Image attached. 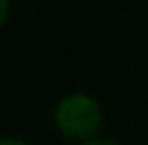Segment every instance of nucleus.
Listing matches in <instances>:
<instances>
[{"label":"nucleus","mask_w":148,"mask_h":145,"mask_svg":"<svg viewBox=\"0 0 148 145\" xmlns=\"http://www.w3.org/2000/svg\"><path fill=\"white\" fill-rule=\"evenodd\" d=\"M54 125L66 140H74V142L94 140L103 125V108L91 94H83V91L66 94L54 108Z\"/></svg>","instance_id":"1"},{"label":"nucleus","mask_w":148,"mask_h":145,"mask_svg":"<svg viewBox=\"0 0 148 145\" xmlns=\"http://www.w3.org/2000/svg\"><path fill=\"white\" fill-rule=\"evenodd\" d=\"M9 12H12V0H0V29L6 26V20H9Z\"/></svg>","instance_id":"2"},{"label":"nucleus","mask_w":148,"mask_h":145,"mask_svg":"<svg viewBox=\"0 0 148 145\" xmlns=\"http://www.w3.org/2000/svg\"><path fill=\"white\" fill-rule=\"evenodd\" d=\"M80 145H120V142H114V140H103V137H94V140H86V142H80Z\"/></svg>","instance_id":"3"},{"label":"nucleus","mask_w":148,"mask_h":145,"mask_svg":"<svg viewBox=\"0 0 148 145\" xmlns=\"http://www.w3.org/2000/svg\"><path fill=\"white\" fill-rule=\"evenodd\" d=\"M0 145H29V142H23L17 137H0Z\"/></svg>","instance_id":"4"}]
</instances>
